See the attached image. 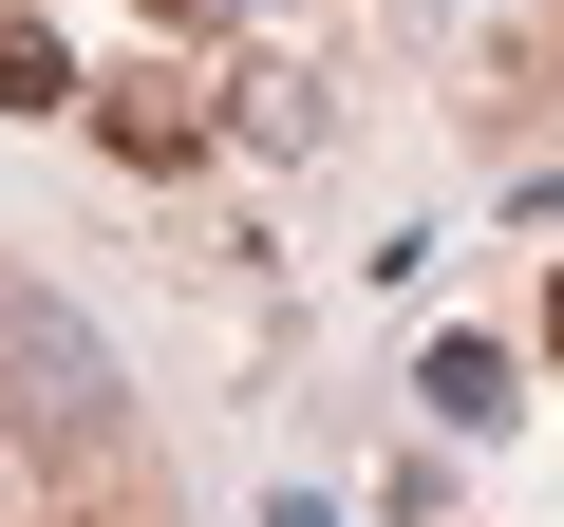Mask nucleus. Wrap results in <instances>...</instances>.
<instances>
[{
    "instance_id": "1",
    "label": "nucleus",
    "mask_w": 564,
    "mask_h": 527,
    "mask_svg": "<svg viewBox=\"0 0 564 527\" xmlns=\"http://www.w3.org/2000/svg\"><path fill=\"white\" fill-rule=\"evenodd\" d=\"M95 132H113L132 170H188V151H207V95H188V76H132V95H95Z\"/></svg>"
},
{
    "instance_id": "2",
    "label": "nucleus",
    "mask_w": 564,
    "mask_h": 527,
    "mask_svg": "<svg viewBox=\"0 0 564 527\" xmlns=\"http://www.w3.org/2000/svg\"><path fill=\"white\" fill-rule=\"evenodd\" d=\"M414 396H433L452 433H489V415H508V340H433V358H414Z\"/></svg>"
},
{
    "instance_id": "3",
    "label": "nucleus",
    "mask_w": 564,
    "mask_h": 527,
    "mask_svg": "<svg viewBox=\"0 0 564 527\" xmlns=\"http://www.w3.org/2000/svg\"><path fill=\"white\" fill-rule=\"evenodd\" d=\"M0 114H76V57H57V20H20V0H0Z\"/></svg>"
},
{
    "instance_id": "4",
    "label": "nucleus",
    "mask_w": 564,
    "mask_h": 527,
    "mask_svg": "<svg viewBox=\"0 0 564 527\" xmlns=\"http://www.w3.org/2000/svg\"><path fill=\"white\" fill-rule=\"evenodd\" d=\"M545 358H564V283H545Z\"/></svg>"
},
{
    "instance_id": "5",
    "label": "nucleus",
    "mask_w": 564,
    "mask_h": 527,
    "mask_svg": "<svg viewBox=\"0 0 564 527\" xmlns=\"http://www.w3.org/2000/svg\"><path fill=\"white\" fill-rule=\"evenodd\" d=\"M151 20H207V0H151Z\"/></svg>"
}]
</instances>
